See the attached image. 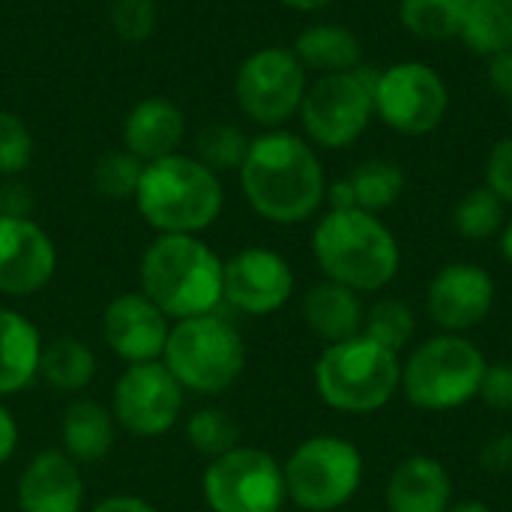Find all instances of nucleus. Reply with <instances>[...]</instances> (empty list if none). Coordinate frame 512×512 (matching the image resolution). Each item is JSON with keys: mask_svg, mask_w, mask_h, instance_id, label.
Instances as JSON below:
<instances>
[{"mask_svg": "<svg viewBox=\"0 0 512 512\" xmlns=\"http://www.w3.org/2000/svg\"><path fill=\"white\" fill-rule=\"evenodd\" d=\"M240 186L249 207L276 225L312 219L327 195V177L315 147L288 129H267L249 141Z\"/></svg>", "mask_w": 512, "mask_h": 512, "instance_id": "f257e3e1", "label": "nucleus"}, {"mask_svg": "<svg viewBox=\"0 0 512 512\" xmlns=\"http://www.w3.org/2000/svg\"><path fill=\"white\" fill-rule=\"evenodd\" d=\"M39 375L57 393H78L96 375V357L81 339H54L42 348Z\"/></svg>", "mask_w": 512, "mask_h": 512, "instance_id": "bb28decb", "label": "nucleus"}, {"mask_svg": "<svg viewBox=\"0 0 512 512\" xmlns=\"http://www.w3.org/2000/svg\"><path fill=\"white\" fill-rule=\"evenodd\" d=\"M480 399L495 411H512V363H492L486 366Z\"/></svg>", "mask_w": 512, "mask_h": 512, "instance_id": "e433bc0d", "label": "nucleus"}, {"mask_svg": "<svg viewBox=\"0 0 512 512\" xmlns=\"http://www.w3.org/2000/svg\"><path fill=\"white\" fill-rule=\"evenodd\" d=\"M417 330L414 312L405 300L396 297H384L378 303H372V309L363 318V336H369L372 342H378L381 348L399 354L405 345H411Z\"/></svg>", "mask_w": 512, "mask_h": 512, "instance_id": "c756f323", "label": "nucleus"}, {"mask_svg": "<svg viewBox=\"0 0 512 512\" xmlns=\"http://www.w3.org/2000/svg\"><path fill=\"white\" fill-rule=\"evenodd\" d=\"M135 207L159 234H201L225 204L222 180L195 156L171 153L144 165Z\"/></svg>", "mask_w": 512, "mask_h": 512, "instance_id": "20e7f679", "label": "nucleus"}, {"mask_svg": "<svg viewBox=\"0 0 512 512\" xmlns=\"http://www.w3.org/2000/svg\"><path fill=\"white\" fill-rule=\"evenodd\" d=\"M510 48H512V45H510Z\"/></svg>", "mask_w": 512, "mask_h": 512, "instance_id": "de8ad7c7", "label": "nucleus"}, {"mask_svg": "<svg viewBox=\"0 0 512 512\" xmlns=\"http://www.w3.org/2000/svg\"><path fill=\"white\" fill-rule=\"evenodd\" d=\"M447 512H492L483 501H462V504H453L447 507Z\"/></svg>", "mask_w": 512, "mask_h": 512, "instance_id": "a18cd8bd", "label": "nucleus"}, {"mask_svg": "<svg viewBox=\"0 0 512 512\" xmlns=\"http://www.w3.org/2000/svg\"><path fill=\"white\" fill-rule=\"evenodd\" d=\"M402 384L399 357L369 336H354L330 345L315 363L318 396L345 414L381 411Z\"/></svg>", "mask_w": 512, "mask_h": 512, "instance_id": "39448f33", "label": "nucleus"}, {"mask_svg": "<svg viewBox=\"0 0 512 512\" xmlns=\"http://www.w3.org/2000/svg\"><path fill=\"white\" fill-rule=\"evenodd\" d=\"M480 462L486 471H495V474H507L512 471V435H498V438H489L480 450Z\"/></svg>", "mask_w": 512, "mask_h": 512, "instance_id": "58836bf2", "label": "nucleus"}, {"mask_svg": "<svg viewBox=\"0 0 512 512\" xmlns=\"http://www.w3.org/2000/svg\"><path fill=\"white\" fill-rule=\"evenodd\" d=\"M495 306V282L480 264H447L435 273L426 294L429 318L450 333H465L486 321Z\"/></svg>", "mask_w": 512, "mask_h": 512, "instance_id": "2eb2a0df", "label": "nucleus"}, {"mask_svg": "<svg viewBox=\"0 0 512 512\" xmlns=\"http://www.w3.org/2000/svg\"><path fill=\"white\" fill-rule=\"evenodd\" d=\"M459 39L480 57H495L512 45V0H468Z\"/></svg>", "mask_w": 512, "mask_h": 512, "instance_id": "393cba45", "label": "nucleus"}, {"mask_svg": "<svg viewBox=\"0 0 512 512\" xmlns=\"http://www.w3.org/2000/svg\"><path fill=\"white\" fill-rule=\"evenodd\" d=\"M375 117L408 138L432 135L450 111L447 81L423 60H399L375 72Z\"/></svg>", "mask_w": 512, "mask_h": 512, "instance_id": "9d476101", "label": "nucleus"}, {"mask_svg": "<svg viewBox=\"0 0 512 512\" xmlns=\"http://www.w3.org/2000/svg\"><path fill=\"white\" fill-rule=\"evenodd\" d=\"M246 132L234 123H210L195 138V159L204 162L210 171H240L246 153H249Z\"/></svg>", "mask_w": 512, "mask_h": 512, "instance_id": "7c9ffc66", "label": "nucleus"}, {"mask_svg": "<svg viewBox=\"0 0 512 512\" xmlns=\"http://www.w3.org/2000/svg\"><path fill=\"white\" fill-rule=\"evenodd\" d=\"M348 183L354 189L357 207L366 213H381L393 207L405 192V174L390 159H366L351 174Z\"/></svg>", "mask_w": 512, "mask_h": 512, "instance_id": "cd10ccee", "label": "nucleus"}, {"mask_svg": "<svg viewBox=\"0 0 512 512\" xmlns=\"http://www.w3.org/2000/svg\"><path fill=\"white\" fill-rule=\"evenodd\" d=\"M141 174H144V162L138 156H132L129 150H111V153L96 159L93 186L99 195H105L111 201L135 198Z\"/></svg>", "mask_w": 512, "mask_h": 512, "instance_id": "2f4dec72", "label": "nucleus"}, {"mask_svg": "<svg viewBox=\"0 0 512 512\" xmlns=\"http://www.w3.org/2000/svg\"><path fill=\"white\" fill-rule=\"evenodd\" d=\"M450 495V474L432 456H411L399 462L384 492L390 512H447Z\"/></svg>", "mask_w": 512, "mask_h": 512, "instance_id": "aec40b11", "label": "nucleus"}, {"mask_svg": "<svg viewBox=\"0 0 512 512\" xmlns=\"http://www.w3.org/2000/svg\"><path fill=\"white\" fill-rule=\"evenodd\" d=\"M453 228L465 240H489L504 228V201L486 189L477 186L459 198L453 207Z\"/></svg>", "mask_w": 512, "mask_h": 512, "instance_id": "c85d7f7f", "label": "nucleus"}, {"mask_svg": "<svg viewBox=\"0 0 512 512\" xmlns=\"http://www.w3.org/2000/svg\"><path fill=\"white\" fill-rule=\"evenodd\" d=\"M201 492L210 512H282L288 498L282 465L255 447H237L213 459Z\"/></svg>", "mask_w": 512, "mask_h": 512, "instance_id": "f8f14e48", "label": "nucleus"}, {"mask_svg": "<svg viewBox=\"0 0 512 512\" xmlns=\"http://www.w3.org/2000/svg\"><path fill=\"white\" fill-rule=\"evenodd\" d=\"M282 6H288V9H294V12H321V9H327L333 0H279Z\"/></svg>", "mask_w": 512, "mask_h": 512, "instance_id": "37998d69", "label": "nucleus"}, {"mask_svg": "<svg viewBox=\"0 0 512 512\" xmlns=\"http://www.w3.org/2000/svg\"><path fill=\"white\" fill-rule=\"evenodd\" d=\"M507 99H510V114H512V90H510V93H507Z\"/></svg>", "mask_w": 512, "mask_h": 512, "instance_id": "49530a36", "label": "nucleus"}, {"mask_svg": "<svg viewBox=\"0 0 512 512\" xmlns=\"http://www.w3.org/2000/svg\"><path fill=\"white\" fill-rule=\"evenodd\" d=\"M303 318H306V327L318 339L336 345V342H345V339H354L363 333L366 312H363L357 291H351L339 282H321L306 291Z\"/></svg>", "mask_w": 512, "mask_h": 512, "instance_id": "412c9836", "label": "nucleus"}, {"mask_svg": "<svg viewBox=\"0 0 512 512\" xmlns=\"http://www.w3.org/2000/svg\"><path fill=\"white\" fill-rule=\"evenodd\" d=\"M156 6L153 0H114L111 6V27L123 42H144L156 30Z\"/></svg>", "mask_w": 512, "mask_h": 512, "instance_id": "f704fd0d", "label": "nucleus"}, {"mask_svg": "<svg viewBox=\"0 0 512 512\" xmlns=\"http://www.w3.org/2000/svg\"><path fill=\"white\" fill-rule=\"evenodd\" d=\"M90 512H156V507H150L147 501L132 498V495H111V498L99 501Z\"/></svg>", "mask_w": 512, "mask_h": 512, "instance_id": "a19ab883", "label": "nucleus"}, {"mask_svg": "<svg viewBox=\"0 0 512 512\" xmlns=\"http://www.w3.org/2000/svg\"><path fill=\"white\" fill-rule=\"evenodd\" d=\"M486 366L474 342L444 333L420 345L402 366V390L414 408L453 411L480 396Z\"/></svg>", "mask_w": 512, "mask_h": 512, "instance_id": "0eeeda50", "label": "nucleus"}, {"mask_svg": "<svg viewBox=\"0 0 512 512\" xmlns=\"http://www.w3.org/2000/svg\"><path fill=\"white\" fill-rule=\"evenodd\" d=\"M285 471L288 498L306 512H330L345 507L363 483L360 450L336 435L303 441Z\"/></svg>", "mask_w": 512, "mask_h": 512, "instance_id": "1a4fd4ad", "label": "nucleus"}, {"mask_svg": "<svg viewBox=\"0 0 512 512\" xmlns=\"http://www.w3.org/2000/svg\"><path fill=\"white\" fill-rule=\"evenodd\" d=\"M501 255H504V261L512 267V222H507L501 228Z\"/></svg>", "mask_w": 512, "mask_h": 512, "instance_id": "c03bdc74", "label": "nucleus"}, {"mask_svg": "<svg viewBox=\"0 0 512 512\" xmlns=\"http://www.w3.org/2000/svg\"><path fill=\"white\" fill-rule=\"evenodd\" d=\"M15 501L18 512H81L84 480L78 465L60 450L33 456L18 480Z\"/></svg>", "mask_w": 512, "mask_h": 512, "instance_id": "a211bd4d", "label": "nucleus"}, {"mask_svg": "<svg viewBox=\"0 0 512 512\" xmlns=\"http://www.w3.org/2000/svg\"><path fill=\"white\" fill-rule=\"evenodd\" d=\"M489 81L507 96L512 90V48L489 57Z\"/></svg>", "mask_w": 512, "mask_h": 512, "instance_id": "ea45409f", "label": "nucleus"}, {"mask_svg": "<svg viewBox=\"0 0 512 512\" xmlns=\"http://www.w3.org/2000/svg\"><path fill=\"white\" fill-rule=\"evenodd\" d=\"M465 12H468V0H399L396 6L399 24L414 39H426V42L459 39Z\"/></svg>", "mask_w": 512, "mask_h": 512, "instance_id": "a878e982", "label": "nucleus"}, {"mask_svg": "<svg viewBox=\"0 0 512 512\" xmlns=\"http://www.w3.org/2000/svg\"><path fill=\"white\" fill-rule=\"evenodd\" d=\"M42 342L36 327L12 312L0 309V396L24 390L39 375Z\"/></svg>", "mask_w": 512, "mask_h": 512, "instance_id": "4be33fe9", "label": "nucleus"}, {"mask_svg": "<svg viewBox=\"0 0 512 512\" xmlns=\"http://www.w3.org/2000/svg\"><path fill=\"white\" fill-rule=\"evenodd\" d=\"M33 159V135L27 123L12 114L0 111V177H18Z\"/></svg>", "mask_w": 512, "mask_h": 512, "instance_id": "72a5a7b5", "label": "nucleus"}, {"mask_svg": "<svg viewBox=\"0 0 512 512\" xmlns=\"http://www.w3.org/2000/svg\"><path fill=\"white\" fill-rule=\"evenodd\" d=\"M102 333L108 348L132 363H153L168 342V315L144 294H120L105 306Z\"/></svg>", "mask_w": 512, "mask_h": 512, "instance_id": "f3484780", "label": "nucleus"}, {"mask_svg": "<svg viewBox=\"0 0 512 512\" xmlns=\"http://www.w3.org/2000/svg\"><path fill=\"white\" fill-rule=\"evenodd\" d=\"M486 189H492L504 204H512V135L501 138L486 159Z\"/></svg>", "mask_w": 512, "mask_h": 512, "instance_id": "c9c22d12", "label": "nucleus"}, {"mask_svg": "<svg viewBox=\"0 0 512 512\" xmlns=\"http://www.w3.org/2000/svg\"><path fill=\"white\" fill-rule=\"evenodd\" d=\"M222 264L198 234H159L141 255V294L177 321L210 315L222 303Z\"/></svg>", "mask_w": 512, "mask_h": 512, "instance_id": "f03ea898", "label": "nucleus"}, {"mask_svg": "<svg viewBox=\"0 0 512 512\" xmlns=\"http://www.w3.org/2000/svg\"><path fill=\"white\" fill-rule=\"evenodd\" d=\"M306 87L309 72L297 54L282 45L252 51L234 75L240 111L264 129H282L291 117H297Z\"/></svg>", "mask_w": 512, "mask_h": 512, "instance_id": "9b49d317", "label": "nucleus"}, {"mask_svg": "<svg viewBox=\"0 0 512 512\" xmlns=\"http://www.w3.org/2000/svg\"><path fill=\"white\" fill-rule=\"evenodd\" d=\"M162 363L183 390L213 396L234 387L243 375L246 345L228 321L216 315H198L171 327Z\"/></svg>", "mask_w": 512, "mask_h": 512, "instance_id": "423d86ee", "label": "nucleus"}, {"mask_svg": "<svg viewBox=\"0 0 512 512\" xmlns=\"http://www.w3.org/2000/svg\"><path fill=\"white\" fill-rule=\"evenodd\" d=\"M186 138V117L180 105L162 96H147L132 105L123 120V144L144 165L180 150Z\"/></svg>", "mask_w": 512, "mask_h": 512, "instance_id": "6ab92c4d", "label": "nucleus"}, {"mask_svg": "<svg viewBox=\"0 0 512 512\" xmlns=\"http://www.w3.org/2000/svg\"><path fill=\"white\" fill-rule=\"evenodd\" d=\"M294 294L291 264L264 246H249L222 264V300L246 315H273Z\"/></svg>", "mask_w": 512, "mask_h": 512, "instance_id": "4468645a", "label": "nucleus"}, {"mask_svg": "<svg viewBox=\"0 0 512 512\" xmlns=\"http://www.w3.org/2000/svg\"><path fill=\"white\" fill-rule=\"evenodd\" d=\"M15 444H18V426L12 420V414L0 405V465L12 459Z\"/></svg>", "mask_w": 512, "mask_h": 512, "instance_id": "79ce46f5", "label": "nucleus"}, {"mask_svg": "<svg viewBox=\"0 0 512 512\" xmlns=\"http://www.w3.org/2000/svg\"><path fill=\"white\" fill-rule=\"evenodd\" d=\"M297 60L306 72L330 75V72H351L363 66V45L354 30L342 24H309L294 39Z\"/></svg>", "mask_w": 512, "mask_h": 512, "instance_id": "5701e85b", "label": "nucleus"}, {"mask_svg": "<svg viewBox=\"0 0 512 512\" xmlns=\"http://www.w3.org/2000/svg\"><path fill=\"white\" fill-rule=\"evenodd\" d=\"M183 408V387L165 363H132L114 384L111 417L135 438L165 435Z\"/></svg>", "mask_w": 512, "mask_h": 512, "instance_id": "ddd939ff", "label": "nucleus"}, {"mask_svg": "<svg viewBox=\"0 0 512 512\" xmlns=\"http://www.w3.org/2000/svg\"><path fill=\"white\" fill-rule=\"evenodd\" d=\"M30 210H33V192L27 183L9 177L3 186H0V216H9V219H30Z\"/></svg>", "mask_w": 512, "mask_h": 512, "instance_id": "4c0bfd02", "label": "nucleus"}, {"mask_svg": "<svg viewBox=\"0 0 512 512\" xmlns=\"http://www.w3.org/2000/svg\"><path fill=\"white\" fill-rule=\"evenodd\" d=\"M312 252L330 282L351 291L387 288L402 264L399 240L393 231L360 207L330 210L312 234Z\"/></svg>", "mask_w": 512, "mask_h": 512, "instance_id": "7ed1b4c3", "label": "nucleus"}, {"mask_svg": "<svg viewBox=\"0 0 512 512\" xmlns=\"http://www.w3.org/2000/svg\"><path fill=\"white\" fill-rule=\"evenodd\" d=\"M54 267L57 249L33 219L0 216V294H36L51 282Z\"/></svg>", "mask_w": 512, "mask_h": 512, "instance_id": "dca6fc26", "label": "nucleus"}, {"mask_svg": "<svg viewBox=\"0 0 512 512\" xmlns=\"http://www.w3.org/2000/svg\"><path fill=\"white\" fill-rule=\"evenodd\" d=\"M375 72L369 66H357L351 72L318 75L303 96L300 123L306 138L324 150L351 147L375 117Z\"/></svg>", "mask_w": 512, "mask_h": 512, "instance_id": "6e6552de", "label": "nucleus"}, {"mask_svg": "<svg viewBox=\"0 0 512 512\" xmlns=\"http://www.w3.org/2000/svg\"><path fill=\"white\" fill-rule=\"evenodd\" d=\"M186 438L189 444L210 456V459H219L231 450H237L240 444V426L219 408H204L198 414H192V420L186 423Z\"/></svg>", "mask_w": 512, "mask_h": 512, "instance_id": "473e14b6", "label": "nucleus"}, {"mask_svg": "<svg viewBox=\"0 0 512 512\" xmlns=\"http://www.w3.org/2000/svg\"><path fill=\"white\" fill-rule=\"evenodd\" d=\"M63 453L72 462H99L114 444V417L96 402H72L60 420Z\"/></svg>", "mask_w": 512, "mask_h": 512, "instance_id": "b1692460", "label": "nucleus"}]
</instances>
